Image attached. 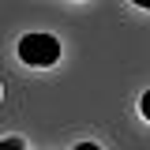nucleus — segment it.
<instances>
[{"instance_id":"1","label":"nucleus","mask_w":150,"mask_h":150,"mask_svg":"<svg viewBox=\"0 0 150 150\" xmlns=\"http://www.w3.org/2000/svg\"><path fill=\"white\" fill-rule=\"evenodd\" d=\"M19 60L30 68H49L60 60V41L53 34H23L19 38Z\"/></svg>"},{"instance_id":"4","label":"nucleus","mask_w":150,"mask_h":150,"mask_svg":"<svg viewBox=\"0 0 150 150\" xmlns=\"http://www.w3.org/2000/svg\"><path fill=\"white\" fill-rule=\"evenodd\" d=\"M75 150H101L98 143H75Z\"/></svg>"},{"instance_id":"5","label":"nucleus","mask_w":150,"mask_h":150,"mask_svg":"<svg viewBox=\"0 0 150 150\" xmlns=\"http://www.w3.org/2000/svg\"><path fill=\"white\" fill-rule=\"evenodd\" d=\"M131 4H135V8H150V0H131Z\"/></svg>"},{"instance_id":"2","label":"nucleus","mask_w":150,"mask_h":150,"mask_svg":"<svg viewBox=\"0 0 150 150\" xmlns=\"http://www.w3.org/2000/svg\"><path fill=\"white\" fill-rule=\"evenodd\" d=\"M0 150H26V143L19 135H8V139H0Z\"/></svg>"},{"instance_id":"3","label":"nucleus","mask_w":150,"mask_h":150,"mask_svg":"<svg viewBox=\"0 0 150 150\" xmlns=\"http://www.w3.org/2000/svg\"><path fill=\"white\" fill-rule=\"evenodd\" d=\"M139 112H143V116H146V120H150V90L143 94V101H139Z\"/></svg>"}]
</instances>
